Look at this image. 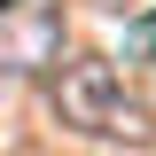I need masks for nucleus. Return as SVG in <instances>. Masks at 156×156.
Wrapping results in <instances>:
<instances>
[{"label":"nucleus","mask_w":156,"mask_h":156,"mask_svg":"<svg viewBox=\"0 0 156 156\" xmlns=\"http://www.w3.org/2000/svg\"><path fill=\"white\" fill-rule=\"evenodd\" d=\"M47 94H55V117L70 125V133H94V140H148V133H156L148 101L125 86V70H117L109 55H78V62H62Z\"/></svg>","instance_id":"1"},{"label":"nucleus","mask_w":156,"mask_h":156,"mask_svg":"<svg viewBox=\"0 0 156 156\" xmlns=\"http://www.w3.org/2000/svg\"><path fill=\"white\" fill-rule=\"evenodd\" d=\"M55 62H62V8L0 0V78H47Z\"/></svg>","instance_id":"2"},{"label":"nucleus","mask_w":156,"mask_h":156,"mask_svg":"<svg viewBox=\"0 0 156 156\" xmlns=\"http://www.w3.org/2000/svg\"><path fill=\"white\" fill-rule=\"evenodd\" d=\"M133 55H140V62H156V16H148V23H133Z\"/></svg>","instance_id":"3"}]
</instances>
